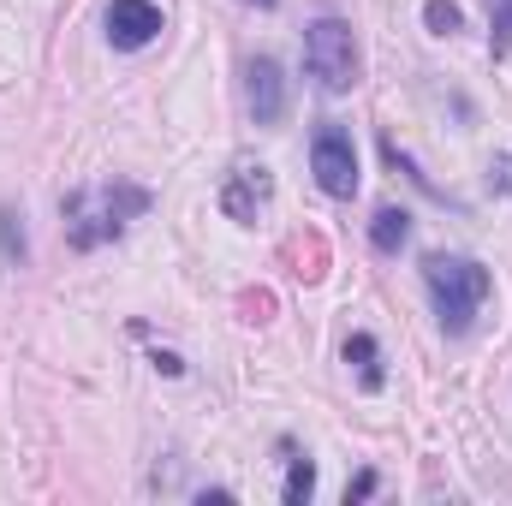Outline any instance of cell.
<instances>
[{
  "label": "cell",
  "instance_id": "1",
  "mask_svg": "<svg viewBox=\"0 0 512 506\" xmlns=\"http://www.w3.org/2000/svg\"><path fill=\"white\" fill-rule=\"evenodd\" d=\"M423 286H429V298H435V316H441V328L447 334H465L471 322H477V310H483V298H489V268L483 262H471V256H429L423 262Z\"/></svg>",
  "mask_w": 512,
  "mask_h": 506
},
{
  "label": "cell",
  "instance_id": "2",
  "mask_svg": "<svg viewBox=\"0 0 512 506\" xmlns=\"http://www.w3.org/2000/svg\"><path fill=\"white\" fill-rule=\"evenodd\" d=\"M143 209H149V191H137V185H96V191L66 197V233H72L78 251H96V245L120 239L126 221H137Z\"/></svg>",
  "mask_w": 512,
  "mask_h": 506
},
{
  "label": "cell",
  "instance_id": "3",
  "mask_svg": "<svg viewBox=\"0 0 512 506\" xmlns=\"http://www.w3.org/2000/svg\"><path fill=\"white\" fill-rule=\"evenodd\" d=\"M304 66L310 78L328 90V96H346L358 84V42H352V24L340 18H316L304 30Z\"/></svg>",
  "mask_w": 512,
  "mask_h": 506
},
{
  "label": "cell",
  "instance_id": "4",
  "mask_svg": "<svg viewBox=\"0 0 512 506\" xmlns=\"http://www.w3.org/2000/svg\"><path fill=\"white\" fill-rule=\"evenodd\" d=\"M310 167H316V185L328 197H358V149H352V131L316 126V137H310Z\"/></svg>",
  "mask_w": 512,
  "mask_h": 506
},
{
  "label": "cell",
  "instance_id": "5",
  "mask_svg": "<svg viewBox=\"0 0 512 506\" xmlns=\"http://www.w3.org/2000/svg\"><path fill=\"white\" fill-rule=\"evenodd\" d=\"M161 36V6L155 0H114L108 6V42L114 48H149Z\"/></svg>",
  "mask_w": 512,
  "mask_h": 506
},
{
  "label": "cell",
  "instance_id": "6",
  "mask_svg": "<svg viewBox=\"0 0 512 506\" xmlns=\"http://www.w3.org/2000/svg\"><path fill=\"white\" fill-rule=\"evenodd\" d=\"M245 108H251L256 126H274L286 114V78L274 60H251L245 66Z\"/></svg>",
  "mask_w": 512,
  "mask_h": 506
},
{
  "label": "cell",
  "instance_id": "7",
  "mask_svg": "<svg viewBox=\"0 0 512 506\" xmlns=\"http://www.w3.org/2000/svg\"><path fill=\"white\" fill-rule=\"evenodd\" d=\"M268 197H274V179H268L262 167H239V173L227 179V191H221V209H227L233 221H256V215L268 209Z\"/></svg>",
  "mask_w": 512,
  "mask_h": 506
},
{
  "label": "cell",
  "instance_id": "8",
  "mask_svg": "<svg viewBox=\"0 0 512 506\" xmlns=\"http://www.w3.org/2000/svg\"><path fill=\"white\" fill-rule=\"evenodd\" d=\"M370 239H376V251L393 256L405 239H411V215H405V209H382V215H376V227H370Z\"/></svg>",
  "mask_w": 512,
  "mask_h": 506
},
{
  "label": "cell",
  "instance_id": "9",
  "mask_svg": "<svg viewBox=\"0 0 512 506\" xmlns=\"http://www.w3.org/2000/svg\"><path fill=\"white\" fill-rule=\"evenodd\" d=\"M346 364H358L364 387H382V352H376L370 334H352V340H346Z\"/></svg>",
  "mask_w": 512,
  "mask_h": 506
},
{
  "label": "cell",
  "instance_id": "10",
  "mask_svg": "<svg viewBox=\"0 0 512 506\" xmlns=\"http://www.w3.org/2000/svg\"><path fill=\"white\" fill-rule=\"evenodd\" d=\"M18 221H24V215H18L12 203H0V256H6V262H24V256H30V245H24V227H18Z\"/></svg>",
  "mask_w": 512,
  "mask_h": 506
},
{
  "label": "cell",
  "instance_id": "11",
  "mask_svg": "<svg viewBox=\"0 0 512 506\" xmlns=\"http://www.w3.org/2000/svg\"><path fill=\"white\" fill-rule=\"evenodd\" d=\"M310 489H316V465L310 459H292V471H286V506H304Z\"/></svg>",
  "mask_w": 512,
  "mask_h": 506
},
{
  "label": "cell",
  "instance_id": "12",
  "mask_svg": "<svg viewBox=\"0 0 512 506\" xmlns=\"http://www.w3.org/2000/svg\"><path fill=\"white\" fill-rule=\"evenodd\" d=\"M423 18H429V30H435V36H453V30L465 24V12H459L453 0H429V6H423Z\"/></svg>",
  "mask_w": 512,
  "mask_h": 506
},
{
  "label": "cell",
  "instance_id": "13",
  "mask_svg": "<svg viewBox=\"0 0 512 506\" xmlns=\"http://www.w3.org/2000/svg\"><path fill=\"white\" fill-rule=\"evenodd\" d=\"M489 18H495V54H507V42H512V0H489Z\"/></svg>",
  "mask_w": 512,
  "mask_h": 506
},
{
  "label": "cell",
  "instance_id": "14",
  "mask_svg": "<svg viewBox=\"0 0 512 506\" xmlns=\"http://www.w3.org/2000/svg\"><path fill=\"white\" fill-rule=\"evenodd\" d=\"M489 179H495V185H501V191H512V155H501V161H495V167H489Z\"/></svg>",
  "mask_w": 512,
  "mask_h": 506
},
{
  "label": "cell",
  "instance_id": "15",
  "mask_svg": "<svg viewBox=\"0 0 512 506\" xmlns=\"http://www.w3.org/2000/svg\"><path fill=\"white\" fill-rule=\"evenodd\" d=\"M370 489H376V477H370V471H364V477H358V483H352V489H346V501H364V495H370Z\"/></svg>",
  "mask_w": 512,
  "mask_h": 506
},
{
  "label": "cell",
  "instance_id": "16",
  "mask_svg": "<svg viewBox=\"0 0 512 506\" xmlns=\"http://www.w3.org/2000/svg\"><path fill=\"white\" fill-rule=\"evenodd\" d=\"M251 6H274V0H251Z\"/></svg>",
  "mask_w": 512,
  "mask_h": 506
}]
</instances>
